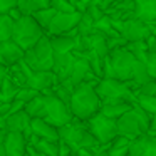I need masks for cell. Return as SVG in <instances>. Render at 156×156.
I'll return each mask as SVG.
<instances>
[{"mask_svg":"<svg viewBox=\"0 0 156 156\" xmlns=\"http://www.w3.org/2000/svg\"><path fill=\"white\" fill-rule=\"evenodd\" d=\"M82 14L76 12V14H55L54 20H52L51 27H49L47 34L49 37H55V35H67L71 30L77 29L79 22H81Z\"/></svg>","mask_w":156,"mask_h":156,"instance_id":"obj_11","label":"cell"},{"mask_svg":"<svg viewBox=\"0 0 156 156\" xmlns=\"http://www.w3.org/2000/svg\"><path fill=\"white\" fill-rule=\"evenodd\" d=\"M5 77H7V67L0 64V86H2V82H4Z\"/></svg>","mask_w":156,"mask_h":156,"instance_id":"obj_40","label":"cell"},{"mask_svg":"<svg viewBox=\"0 0 156 156\" xmlns=\"http://www.w3.org/2000/svg\"><path fill=\"white\" fill-rule=\"evenodd\" d=\"M136 104L144 109L151 118H156V96H136Z\"/></svg>","mask_w":156,"mask_h":156,"instance_id":"obj_28","label":"cell"},{"mask_svg":"<svg viewBox=\"0 0 156 156\" xmlns=\"http://www.w3.org/2000/svg\"><path fill=\"white\" fill-rule=\"evenodd\" d=\"M126 49H128L139 62H143V64L146 62V57H148V52H149L148 45H146V41L144 42H129V44L126 45Z\"/></svg>","mask_w":156,"mask_h":156,"instance_id":"obj_27","label":"cell"},{"mask_svg":"<svg viewBox=\"0 0 156 156\" xmlns=\"http://www.w3.org/2000/svg\"><path fill=\"white\" fill-rule=\"evenodd\" d=\"M7 15H9V17H10V19H12V20H14V22H15V20H19V19H20V17H24V15H22L20 12H19V9H17V7H15V9H12V10L9 12Z\"/></svg>","mask_w":156,"mask_h":156,"instance_id":"obj_39","label":"cell"},{"mask_svg":"<svg viewBox=\"0 0 156 156\" xmlns=\"http://www.w3.org/2000/svg\"><path fill=\"white\" fill-rule=\"evenodd\" d=\"M55 14H57V12H55L54 9L51 7V9H45V10H39V12H35V14L32 15V17H34V20L42 27V30L47 32V30H49V27H51V24H52V20H54V17H55Z\"/></svg>","mask_w":156,"mask_h":156,"instance_id":"obj_25","label":"cell"},{"mask_svg":"<svg viewBox=\"0 0 156 156\" xmlns=\"http://www.w3.org/2000/svg\"><path fill=\"white\" fill-rule=\"evenodd\" d=\"M39 94H41V92H37L35 89H32V87H20L19 92H17L15 101H20V102H24V104H27L29 101H32L34 98H37Z\"/></svg>","mask_w":156,"mask_h":156,"instance_id":"obj_32","label":"cell"},{"mask_svg":"<svg viewBox=\"0 0 156 156\" xmlns=\"http://www.w3.org/2000/svg\"><path fill=\"white\" fill-rule=\"evenodd\" d=\"M30 129H32V134H34L35 138L44 139V141L59 143V139H61L59 129L55 128V126H52L51 122H47L45 119H32Z\"/></svg>","mask_w":156,"mask_h":156,"instance_id":"obj_18","label":"cell"},{"mask_svg":"<svg viewBox=\"0 0 156 156\" xmlns=\"http://www.w3.org/2000/svg\"><path fill=\"white\" fill-rule=\"evenodd\" d=\"M0 118H2V116H0Z\"/></svg>","mask_w":156,"mask_h":156,"instance_id":"obj_42","label":"cell"},{"mask_svg":"<svg viewBox=\"0 0 156 156\" xmlns=\"http://www.w3.org/2000/svg\"><path fill=\"white\" fill-rule=\"evenodd\" d=\"M151 119H153L151 116L134 102L131 111L126 112L122 118H119L116 121L118 122V136H124L129 141L141 138V136L148 134Z\"/></svg>","mask_w":156,"mask_h":156,"instance_id":"obj_3","label":"cell"},{"mask_svg":"<svg viewBox=\"0 0 156 156\" xmlns=\"http://www.w3.org/2000/svg\"><path fill=\"white\" fill-rule=\"evenodd\" d=\"M76 55V54H74ZM69 82H71L72 86H74V89L77 87V86H81L82 82H98L99 79L94 76V72L91 71V66H89V62L86 61L84 57H79V55H76V62H74V69H72V74L71 77L67 79Z\"/></svg>","mask_w":156,"mask_h":156,"instance_id":"obj_12","label":"cell"},{"mask_svg":"<svg viewBox=\"0 0 156 156\" xmlns=\"http://www.w3.org/2000/svg\"><path fill=\"white\" fill-rule=\"evenodd\" d=\"M57 84H59V79L52 71L32 72V74L29 76V79H27V86H25V87H32L37 92L44 94V92L51 91V89L54 87V86H57Z\"/></svg>","mask_w":156,"mask_h":156,"instance_id":"obj_13","label":"cell"},{"mask_svg":"<svg viewBox=\"0 0 156 156\" xmlns=\"http://www.w3.org/2000/svg\"><path fill=\"white\" fill-rule=\"evenodd\" d=\"M15 7H17V0H0V15H7Z\"/></svg>","mask_w":156,"mask_h":156,"instance_id":"obj_36","label":"cell"},{"mask_svg":"<svg viewBox=\"0 0 156 156\" xmlns=\"http://www.w3.org/2000/svg\"><path fill=\"white\" fill-rule=\"evenodd\" d=\"M24 61L34 72H47L54 67V49L51 45V37L44 35L32 49L25 51Z\"/></svg>","mask_w":156,"mask_h":156,"instance_id":"obj_7","label":"cell"},{"mask_svg":"<svg viewBox=\"0 0 156 156\" xmlns=\"http://www.w3.org/2000/svg\"><path fill=\"white\" fill-rule=\"evenodd\" d=\"M51 7L57 14H76L77 12L69 0H51Z\"/></svg>","mask_w":156,"mask_h":156,"instance_id":"obj_31","label":"cell"},{"mask_svg":"<svg viewBox=\"0 0 156 156\" xmlns=\"http://www.w3.org/2000/svg\"><path fill=\"white\" fill-rule=\"evenodd\" d=\"M24 55H25V52L22 51L12 39L0 44V57L4 59L7 67H12V66L19 64V62L24 59Z\"/></svg>","mask_w":156,"mask_h":156,"instance_id":"obj_20","label":"cell"},{"mask_svg":"<svg viewBox=\"0 0 156 156\" xmlns=\"http://www.w3.org/2000/svg\"><path fill=\"white\" fill-rule=\"evenodd\" d=\"M134 106V102L129 101H116V102H106V104H101V114H104L106 118H111L114 121H118L119 118L129 112Z\"/></svg>","mask_w":156,"mask_h":156,"instance_id":"obj_21","label":"cell"},{"mask_svg":"<svg viewBox=\"0 0 156 156\" xmlns=\"http://www.w3.org/2000/svg\"><path fill=\"white\" fill-rule=\"evenodd\" d=\"M7 76L19 86V87H25V86H27V76L24 74V71L20 69L19 64L12 66V67H7Z\"/></svg>","mask_w":156,"mask_h":156,"instance_id":"obj_30","label":"cell"},{"mask_svg":"<svg viewBox=\"0 0 156 156\" xmlns=\"http://www.w3.org/2000/svg\"><path fill=\"white\" fill-rule=\"evenodd\" d=\"M24 111L30 116V119H45L47 116V102H45V96L39 94L37 98H34L32 101H29L25 104Z\"/></svg>","mask_w":156,"mask_h":156,"instance_id":"obj_23","label":"cell"},{"mask_svg":"<svg viewBox=\"0 0 156 156\" xmlns=\"http://www.w3.org/2000/svg\"><path fill=\"white\" fill-rule=\"evenodd\" d=\"M74 151L71 149V146L67 143H64L62 139H59V156H72Z\"/></svg>","mask_w":156,"mask_h":156,"instance_id":"obj_38","label":"cell"},{"mask_svg":"<svg viewBox=\"0 0 156 156\" xmlns=\"http://www.w3.org/2000/svg\"><path fill=\"white\" fill-rule=\"evenodd\" d=\"M45 96V102H47V116H45V121L51 122L52 126H55L57 129L64 128V126L71 124L74 121V116L71 112V108L67 104L57 99L51 91L44 92Z\"/></svg>","mask_w":156,"mask_h":156,"instance_id":"obj_10","label":"cell"},{"mask_svg":"<svg viewBox=\"0 0 156 156\" xmlns=\"http://www.w3.org/2000/svg\"><path fill=\"white\" fill-rule=\"evenodd\" d=\"M30 122H32L30 116L25 111H20L17 114H12L9 118H5V131L7 133H22L29 141V138L32 136Z\"/></svg>","mask_w":156,"mask_h":156,"instance_id":"obj_14","label":"cell"},{"mask_svg":"<svg viewBox=\"0 0 156 156\" xmlns=\"http://www.w3.org/2000/svg\"><path fill=\"white\" fill-rule=\"evenodd\" d=\"M96 92L101 99V104L116 101L136 102V91L129 82H121L116 79H99L96 84Z\"/></svg>","mask_w":156,"mask_h":156,"instance_id":"obj_6","label":"cell"},{"mask_svg":"<svg viewBox=\"0 0 156 156\" xmlns=\"http://www.w3.org/2000/svg\"><path fill=\"white\" fill-rule=\"evenodd\" d=\"M74 62H76L74 52H71V54H54V67H52V72L57 76L59 82L67 81L71 77L72 69H74Z\"/></svg>","mask_w":156,"mask_h":156,"instance_id":"obj_15","label":"cell"},{"mask_svg":"<svg viewBox=\"0 0 156 156\" xmlns=\"http://www.w3.org/2000/svg\"><path fill=\"white\" fill-rule=\"evenodd\" d=\"M94 20H92V17L87 14V12H84L81 17V22H79L77 25V34L79 37H89L91 34H94Z\"/></svg>","mask_w":156,"mask_h":156,"instance_id":"obj_26","label":"cell"},{"mask_svg":"<svg viewBox=\"0 0 156 156\" xmlns=\"http://www.w3.org/2000/svg\"><path fill=\"white\" fill-rule=\"evenodd\" d=\"M59 136L64 143H67L71 146V149L74 153L81 151V149H87V151H94L96 148H99V143L94 136L91 134V131L87 129V126L82 124L81 121L74 119L71 124L64 126L59 129Z\"/></svg>","mask_w":156,"mask_h":156,"instance_id":"obj_4","label":"cell"},{"mask_svg":"<svg viewBox=\"0 0 156 156\" xmlns=\"http://www.w3.org/2000/svg\"><path fill=\"white\" fill-rule=\"evenodd\" d=\"M134 17L156 25V0H134Z\"/></svg>","mask_w":156,"mask_h":156,"instance_id":"obj_19","label":"cell"},{"mask_svg":"<svg viewBox=\"0 0 156 156\" xmlns=\"http://www.w3.org/2000/svg\"><path fill=\"white\" fill-rule=\"evenodd\" d=\"M112 29L124 39L126 42H144L153 35V24H144L139 19L131 17L128 20H112Z\"/></svg>","mask_w":156,"mask_h":156,"instance_id":"obj_8","label":"cell"},{"mask_svg":"<svg viewBox=\"0 0 156 156\" xmlns=\"http://www.w3.org/2000/svg\"><path fill=\"white\" fill-rule=\"evenodd\" d=\"M136 96H156V81H149L136 91Z\"/></svg>","mask_w":156,"mask_h":156,"instance_id":"obj_35","label":"cell"},{"mask_svg":"<svg viewBox=\"0 0 156 156\" xmlns=\"http://www.w3.org/2000/svg\"><path fill=\"white\" fill-rule=\"evenodd\" d=\"M27 154H29V156H42L41 153H39L37 149L34 148V146H30V144L27 146Z\"/></svg>","mask_w":156,"mask_h":156,"instance_id":"obj_41","label":"cell"},{"mask_svg":"<svg viewBox=\"0 0 156 156\" xmlns=\"http://www.w3.org/2000/svg\"><path fill=\"white\" fill-rule=\"evenodd\" d=\"M27 7H29V15H34L39 10L51 9V0H27Z\"/></svg>","mask_w":156,"mask_h":156,"instance_id":"obj_33","label":"cell"},{"mask_svg":"<svg viewBox=\"0 0 156 156\" xmlns=\"http://www.w3.org/2000/svg\"><path fill=\"white\" fill-rule=\"evenodd\" d=\"M12 29H14V20L9 15H0V44L12 39Z\"/></svg>","mask_w":156,"mask_h":156,"instance_id":"obj_29","label":"cell"},{"mask_svg":"<svg viewBox=\"0 0 156 156\" xmlns=\"http://www.w3.org/2000/svg\"><path fill=\"white\" fill-rule=\"evenodd\" d=\"M129 156H156V136L144 134L133 139L129 144Z\"/></svg>","mask_w":156,"mask_h":156,"instance_id":"obj_17","label":"cell"},{"mask_svg":"<svg viewBox=\"0 0 156 156\" xmlns=\"http://www.w3.org/2000/svg\"><path fill=\"white\" fill-rule=\"evenodd\" d=\"M87 14L92 17V20H94V22H98L101 17H104V12H102L101 7L96 5V4H92V5H89V7H87Z\"/></svg>","mask_w":156,"mask_h":156,"instance_id":"obj_37","label":"cell"},{"mask_svg":"<svg viewBox=\"0 0 156 156\" xmlns=\"http://www.w3.org/2000/svg\"><path fill=\"white\" fill-rule=\"evenodd\" d=\"M86 126L101 146H108L118 136V122L111 118H106L101 112H98L94 118L89 119Z\"/></svg>","mask_w":156,"mask_h":156,"instance_id":"obj_9","label":"cell"},{"mask_svg":"<svg viewBox=\"0 0 156 156\" xmlns=\"http://www.w3.org/2000/svg\"><path fill=\"white\" fill-rule=\"evenodd\" d=\"M96 84L98 82H82L72 92L69 108L74 119L81 122H87L101 111V99L96 92Z\"/></svg>","mask_w":156,"mask_h":156,"instance_id":"obj_2","label":"cell"},{"mask_svg":"<svg viewBox=\"0 0 156 156\" xmlns=\"http://www.w3.org/2000/svg\"><path fill=\"white\" fill-rule=\"evenodd\" d=\"M29 141L22 133H7L5 134V156H24L27 153Z\"/></svg>","mask_w":156,"mask_h":156,"instance_id":"obj_16","label":"cell"},{"mask_svg":"<svg viewBox=\"0 0 156 156\" xmlns=\"http://www.w3.org/2000/svg\"><path fill=\"white\" fill-rule=\"evenodd\" d=\"M51 45L54 49V54H71L77 51L79 35L77 37H69V35H55L51 37Z\"/></svg>","mask_w":156,"mask_h":156,"instance_id":"obj_22","label":"cell"},{"mask_svg":"<svg viewBox=\"0 0 156 156\" xmlns=\"http://www.w3.org/2000/svg\"><path fill=\"white\" fill-rule=\"evenodd\" d=\"M19 86L12 81L10 77H5L2 86H0V104H9V102H14L15 98H17V92H19Z\"/></svg>","mask_w":156,"mask_h":156,"instance_id":"obj_24","label":"cell"},{"mask_svg":"<svg viewBox=\"0 0 156 156\" xmlns=\"http://www.w3.org/2000/svg\"><path fill=\"white\" fill-rule=\"evenodd\" d=\"M146 69H148V74L153 81H156V52H148V57L144 62Z\"/></svg>","mask_w":156,"mask_h":156,"instance_id":"obj_34","label":"cell"},{"mask_svg":"<svg viewBox=\"0 0 156 156\" xmlns=\"http://www.w3.org/2000/svg\"><path fill=\"white\" fill-rule=\"evenodd\" d=\"M44 35H45V32L42 30V27L34 20L32 15H25V17H20L19 20L14 22L12 41H14L24 52L29 51V49H32Z\"/></svg>","mask_w":156,"mask_h":156,"instance_id":"obj_5","label":"cell"},{"mask_svg":"<svg viewBox=\"0 0 156 156\" xmlns=\"http://www.w3.org/2000/svg\"><path fill=\"white\" fill-rule=\"evenodd\" d=\"M139 62L126 47H119L109 52V55L104 59V77L102 79H116L121 82H133L136 72H138Z\"/></svg>","mask_w":156,"mask_h":156,"instance_id":"obj_1","label":"cell"}]
</instances>
